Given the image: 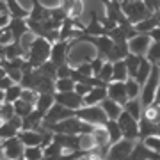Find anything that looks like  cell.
<instances>
[{
  "label": "cell",
  "instance_id": "cell-1",
  "mask_svg": "<svg viewBox=\"0 0 160 160\" xmlns=\"http://www.w3.org/2000/svg\"><path fill=\"white\" fill-rule=\"evenodd\" d=\"M52 45L48 39L45 38H39V36H36L34 41L30 43V48L27 52V61H29L36 69L41 68L46 61H50V55H52Z\"/></svg>",
  "mask_w": 160,
  "mask_h": 160
},
{
  "label": "cell",
  "instance_id": "cell-2",
  "mask_svg": "<svg viewBox=\"0 0 160 160\" xmlns=\"http://www.w3.org/2000/svg\"><path fill=\"white\" fill-rule=\"evenodd\" d=\"M43 128L53 132V133H68V135H80L82 130H84V121L80 119L78 116H73V118H68L64 121H59V123H45L43 121Z\"/></svg>",
  "mask_w": 160,
  "mask_h": 160
},
{
  "label": "cell",
  "instance_id": "cell-3",
  "mask_svg": "<svg viewBox=\"0 0 160 160\" xmlns=\"http://www.w3.org/2000/svg\"><path fill=\"white\" fill-rule=\"evenodd\" d=\"M121 7H123V12L126 14V18L133 25H137V23H141L142 20H146V18L153 14V11L144 4L142 0H132V2L121 4Z\"/></svg>",
  "mask_w": 160,
  "mask_h": 160
},
{
  "label": "cell",
  "instance_id": "cell-4",
  "mask_svg": "<svg viewBox=\"0 0 160 160\" xmlns=\"http://www.w3.org/2000/svg\"><path fill=\"white\" fill-rule=\"evenodd\" d=\"M158 86H160V66L158 64H153L151 75H149V78L146 80V84L142 86V92H141V94H142V96H141V100H142V109L155 102Z\"/></svg>",
  "mask_w": 160,
  "mask_h": 160
},
{
  "label": "cell",
  "instance_id": "cell-5",
  "mask_svg": "<svg viewBox=\"0 0 160 160\" xmlns=\"http://www.w3.org/2000/svg\"><path fill=\"white\" fill-rule=\"evenodd\" d=\"M75 41H77V43H84V41L91 43V45L98 50V55H102V57H105V59H109L110 52L114 48V39H112L110 36H86V34H82Z\"/></svg>",
  "mask_w": 160,
  "mask_h": 160
},
{
  "label": "cell",
  "instance_id": "cell-6",
  "mask_svg": "<svg viewBox=\"0 0 160 160\" xmlns=\"http://www.w3.org/2000/svg\"><path fill=\"white\" fill-rule=\"evenodd\" d=\"M77 116H78L82 121L92 123V125H96V126H105L109 123V116L105 114V110L102 109V105L82 107V109L77 110Z\"/></svg>",
  "mask_w": 160,
  "mask_h": 160
},
{
  "label": "cell",
  "instance_id": "cell-7",
  "mask_svg": "<svg viewBox=\"0 0 160 160\" xmlns=\"http://www.w3.org/2000/svg\"><path fill=\"white\" fill-rule=\"evenodd\" d=\"M137 141H130V139H121L119 142H116L110 146L109 153L105 157V160H128L132 155L133 148H135Z\"/></svg>",
  "mask_w": 160,
  "mask_h": 160
},
{
  "label": "cell",
  "instance_id": "cell-8",
  "mask_svg": "<svg viewBox=\"0 0 160 160\" xmlns=\"http://www.w3.org/2000/svg\"><path fill=\"white\" fill-rule=\"evenodd\" d=\"M121 126V132H123V139H130V141H139V133H141V128H139V121L130 116L126 110H123V114L119 116L118 119Z\"/></svg>",
  "mask_w": 160,
  "mask_h": 160
},
{
  "label": "cell",
  "instance_id": "cell-9",
  "mask_svg": "<svg viewBox=\"0 0 160 160\" xmlns=\"http://www.w3.org/2000/svg\"><path fill=\"white\" fill-rule=\"evenodd\" d=\"M77 45V41L71 39V41H55L52 45V55H50V61L57 66H62V64L68 62V52Z\"/></svg>",
  "mask_w": 160,
  "mask_h": 160
},
{
  "label": "cell",
  "instance_id": "cell-10",
  "mask_svg": "<svg viewBox=\"0 0 160 160\" xmlns=\"http://www.w3.org/2000/svg\"><path fill=\"white\" fill-rule=\"evenodd\" d=\"M25 144L20 141V137H11V139H4L2 141V153L4 157L9 160H16V158H22L25 155Z\"/></svg>",
  "mask_w": 160,
  "mask_h": 160
},
{
  "label": "cell",
  "instance_id": "cell-11",
  "mask_svg": "<svg viewBox=\"0 0 160 160\" xmlns=\"http://www.w3.org/2000/svg\"><path fill=\"white\" fill-rule=\"evenodd\" d=\"M55 102L68 107L71 110H78L84 107V96H80L77 91H69V92H55Z\"/></svg>",
  "mask_w": 160,
  "mask_h": 160
},
{
  "label": "cell",
  "instance_id": "cell-12",
  "mask_svg": "<svg viewBox=\"0 0 160 160\" xmlns=\"http://www.w3.org/2000/svg\"><path fill=\"white\" fill-rule=\"evenodd\" d=\"M73 116H77V110H71V109H68V107H64V105L55 102V105L46 112L45 123H59V121H64V119H68V118H73Z\"/></svg>",
  "mask_w": 160,
  "mask_h": 160
},
{
  "label": "cell",
  "instance_id": "cell-13",
  "mask_svg": "<svg viewBox=\"0 0 160 160\" xmlns=\"http://www.w3.org/2000/svg\"><path fill=\"white\" fill-rule=\"evenodd\" d=\"M153 39H151V36L149 34H142V32H139L135 38H132L128 41V45H130V52L132 53H137V55H146L149 50V46H151Z\"/></svg>",
  "mask_w": 160,
  "mask_h": 160
},
{
  "label": "cell",
  "instance_id": "cell-14",
  "mask_svg": "<svg viewBox=\"0 0 160 160\" xmlns=\"http://www.w3.org/2000/svg\"><path fill=\"white\" fill-rule=\"evenodd\" d=\"M22 128H23V118L14 116L12 119L2 123V126H0V137H2V141H4V139L16 137L18 133L22 132Z\"/></svg>",
  "mask_w": 160,
  "mask_h": 160
},
{
  "label": "cell",
  "instance_id": "cell-15",
  "mask_svg": "<svg viewBox=\"0 0 160 160\" xmlns=\"http://www.w3.org/2000/svg\"><path fill=\"white\" fill-rule=\"evenodd\" d=\"M107 91H109V98L110 100H114L118 102L119 105L125 107L126 103H128V92H126V82H110L109 87H107Z\"/></svg>",
  "mask_w": 160,
  "mask_h": 160
},
{
  "label": "cell",
  "instance_id": "cell-16",
  "mask_svg": "<svg viewBox=\"0 0 160 160\" xmlns=\"http://www.w3.org/2000/svg\"><path fill=\"white\" fill-rule=\"evenodd\" d=\"M53 141L64 148L66 153L69 151H82L80 149V135H68V133H53Z\"/></svg>",
  "mask_w": 160,
  "mask_h": 160
},
{
  "label": "cell",
  "instance_id": "cell-17",
  "mask_svg": "<svg viewBox=\"0 0 160 160\" xmlns=\"http://www.w3.org/2000/svg\"><path fill=\"white\" fill-rule=\"evenodd\" d=\"M48 18H52V7L45 6L41 0H32V9H30L29 20H32V22H45Z\"/></svg>",
  "mask_w": 160,
  "mask_h": 160
},
{
  "label": "cell",
  "instance_id": "cell-18",
  "mask_svg": "<svg viewBox=\"0 0 160 160\" xmlns=\"http://www.w3.org/2000/svg\"><path fill=\"white\" fill-rule=\"evenodd\" d=\"M139 128H141L139 141H144V139L151 137V135H160V126H158V123L149 121L146 116H142V118L139 119Z\"/></svg>",
  "mask_w": 160,
  "mask_h": 160
},
{
  "label": "cell",
  "instance_id": "cell-19",
  "mask_svg": "<svg viewBox=\"0 0 160 160\" xmlns=\"http://www.w3.org/2000/svg\"><path fill=\"white\" fill-rule=\"evenodd\" d=\"M9 29H11L16 43H22V39L27 36V32H30L29 23H27V20H23V18H12L11 23H9Z\"/></svg>",
  "mask_w": 160,
  "mask_h": 160
},
{
  "label": "cell",
  "instance_id": "cell-20",
  "mask_svg": "<svg viewBox=\"0 0 160 160\" xmlns=\"http://www.w3.org/2000/svg\"><path fill=\"white\" fill-rule=\"evenodd\" d=\"M2 59H16V57H27V50L22 43L12 41L9 45H2Z\"/></svg>",
  "mask_w": 160,
  "mask_h": 160
},
{
  "label": "cell",
  "instance_id": "cell-21",
  "mask_svg": "<svg viewBox=\"0 0 160 160\" xmlns=\"http://www.w3.org/2000/svg\"><path fill=\"white\" fill-rule=\"evenodd\" d=\"M82 34H86V36H109V32H107L105 27L102 25L100 16L92 11L91 12V22H89V25H86V29L82 30Z\"/></svg>",
  "mask_w": 160,
  "mask_h": 160
},
{
  "label": "cell",
  "instance_id": "cell-22",
  "mask_svg": "<svg viewBox=\"0 0 160 160\" xmlns=\"http://www.w3.org/2000/svg\"><path fill=\"white\" fill-rule=\"evenodd\" d=\"M109 98V91L107 87H92V91L84 96V107H91V105H100V103Z\"/></svg>",
  "mask_w": 160,
  "mask_h": 160
},
{
  "label": "cell",
  "instance_id": "cell-23",
  "mask_svg": "<svg viewBox=\"0 0 160 160\" xmlns=\"http://www.w3.org/2000/svg\"><path fill=\"white\" fill-rule=\"evenodd\" d=\"M100 105H102V109L105 110V114L109 116V119H114V121L119 119V116L123 114V110H125L123 105H119L118 102L110 100V98H105Z\"/></svg>",
  "mask_w": 160,
  "mask_h": 160
},
{
  "label": "cell",
  "instance_id": "cell-24",
  "mask_svg": "<svg viewBox=\"0 0 160 160\" xmlns=\"http://www.w3.org/2000/svg\"><path fill=\"white\" fill-rule=\"evenodd\" d=\"M59 6L68 12V16L71 18H80L82 11H84V2L82 0H61Z\"/></svg>",
  "mask_w": 160,
  "mask_h": 160
},
{
  "label": "cell",
  "instance_id": "cell-25",
  "mask_svg": "<svg viewBox=\"0 0 160 160\" xmlns=\"http://www.w3.org/2000/svg\"><path fill=\"white\" fill-rule=\"evenodd\" d=\"M55 105V94L52 92H39V98H38V103H36V109L43 112L46 116V112Z\"/></svg>",
  "mask_w": 160,
  "mask_h": 160
},
{
  "label": "cell",
  "instance_id": "cell-26",
  "mask_svg": "<svg viewBox=\"0 0 160 160\" xmlns=\"http://www.w3.org/2000/svg\"><path fill=\"white\" fill-rule=\"evenodd\" d=\"M22 92H23V86L22 84H14L7 91H2V102H9V103L18 102L22 98Z\"/></svg>",
  "mask_w": 160,
  "mask_h": 160
},
{
  "label": "cell",
  "instance_id": "cell-27",
  "mask_svg": "<svg viewBox=\"0 0 160 160\" xmlns=\"http://www.w3.org/2000/svg\"><path fill=\"white\" fill-rule=\"evenodd\" d=\"M9 7V11H11V16L12 18H23V20H29L30 16V11L27 9H23L20 4H18V0H4Z\"/></svg>",
  "mask_w": 160,
  "mask_h": 160
},
{
  "label": "cell",
  "instance_id": "cell-28",
  "mask_svg": "<svg viewBox=\"0 0 160 160\" xmlns=\"http://www.w3.org/2000/svg\"><path fill=\"white\" fill-rule=\"evenodd\" d=\"M141 61H142V55H137V53H128V57L125 59L126 66H128V75L132 78L137 77V71H139V66H141Z\"/></svg>",
  "mask_w": 160,
  "mask_h": 160
},
{
  "label": "cell",
  "instance_id": "cell-29",
  "mask_svg": "<svg viewBox=\"0 0 160 160\" xmlns=\"http://www.w3.org/2000/svg\"><path fill=\"white\" fill-rule=\"evenodd\" d=\"M125 110L130 116H133L135 119H141L142 118V100L139 98H133V100H128V103L125 105Z\"/></svg>",
  "mask_w": 160,
  "mask_h": 160
},
{
  "label": "cell",
  "instance_id": "cell-30",
  "mask_svg": "<svg viewBox=\"0 0 160 160\" xmlns=\"http://www.w3.org/2000/svg\"><path fill=\"white\" fill-rule=\"evenodd\" d=\"M128 78H130V75H128V66H126L125 61L114 62V78H112V82H126Z\"/></svg>",
  "mask_w": 160,
  "mask_h": 160
},
{
  "label": "cell",
  "instance_id": "cell-31",
  "mask_svg": "<svg viewBox=\"0 0 160 160\" xmlns=\"http://www.w3.org/2000/svg\"><path fill=\"white\" fill-rule=\"evenodd\" d=\"M105 128L109 130V135H110V144L119 142L121 139H123V132H121V126H119V123H118V121L109 119V123L105 125Z\"/></svg>",
  "mask_w": 160,
  "mask_h": 160
},
{
  "label": "cell",
  "instance_id": "cell-32",
  "mask_svg": "<svg viewBox=\"0 0 160 160\" xmlns=\"http://www.w3.org/2000/svg\"><path fill=\"white\" fill-rule=\"evenodd\" d=\"M126 92H128V98L133 100V98H139V94L142 92V86L139 84L135 78H128L126 80Z\"/></svg>",
  "mask_w": 160,
  "mask_h": 160
},
{
  "label": "cell",
  "instance_id": "cell-33",
  "mask_svg": "<svg viewBox=\"0 0 160 160\" xmlns=\"http://www.w3.org/2000/svg\"><path fill=\"white\" fill-rule=\"evenodd\" d=\"M16 116V110H14V103H9V102H2V107H0V119L2 123L12 119Z\"/></svg>",
  "mask_w": 160,
  "mask_h": 160
},
{
  "label": "cell",
  "instance_id": "cell-34",
  "mask_svg": "<svg viewBox=\"0 0 160 160\" xmlns=\"http://www.w3.org/2000/svg\"><path fill=\"white\" fill-rule=\"evenodd\" d=\"M39 69V73L43 75V77H48V78H52V80H57V69H59V66L57 64H53L52 61H46L41 68H38Z\"/></svg>",
  "mask_w": 160,
  "mask_h": 160
},
{
  "label": "cell",
  "instance_id": "cell-35",
  "mask_svg": "<svg viewBox=\"0 0 160 160\" xmlns=\"http://www.w3.org/2000/svg\"><path fill=\"white\" fill-rule=\"evenodd\" d=\"M23 157L27 160H43L45 158V149L41 146H27Z\"/></svg>",
  "mask_w": 160,
  "mask_h": 160
},
{
  "label": "cell",
  "instance_id": "cell-36",
  "mask_svg": "<svg viewBox=\"0 0 160 160\" xmlns=\"http://www.w3.org/2000/svg\"><path fill=\"white\" fill-rule=\"evenodd\" d=\"M34 109H36V105H30V103L23 102V100L14 102V110H16V116H20V118H27Z\"/></svg>",
  "mask_w": 160,
  "mask_h": 160
},
{
  "label": "cell",
  "instance_id": "cell-37",
  "mask_svg": "<svg viewBox=\"0 0 160 160\" xmlns=\"http://www.w3.org/2000/svg\"><path fill=\"white\" fill-rule=\"evenodd\" d=\"M75 86H77V82H75L71 77H68V78H57V82H55L57 92H69V91H75Z\"/></svg>",
  "mask_w": 160,
  "mask_h": 160
},
{
  "label": "cell",
  "instance_id": "cell-38",
  "mask_svg": "<svg viewBox=\"0 0 160 160\" xmlns=\"http://www.w3.org/2000/svg\"><path fill=\"white\" fill-rule=\"evenodd\" d=\"M98 78H102L103 82L110 84V82H112V78H114V62L107 61V62H105V66L102 68V71H100V75H98Z\"/></svg>",
  "mask_w": 160,
  "mask_h": 160
},
{
  "label": "cell",
  "instance_id": "cell-39",
  "mask_svg": "<svg viewBox=\"0 0 160 160\" xmlns=\"http://www.w3.org/2000/svg\"><path fill=\"white\" fill-rule=\"evenodd\" d=\"M146 57H148V61L151 64H158L160 62V43H151V46H149L148 53H146Z\"/></svg>",
  "mask_w": 160,
  "mask_h": 160
},
{
  "label": "cell",
  "instance_id": "cell-40",
  "mask_svg": "<svg viewBox=\"0 0 160 160\" xmlns=\"http://www.w3.org/2000/svg\"><path fill=\"white\" fill-rule=\"evenodd\" d=\"M38 98H39V92L38 91H34V89H23L20 100L30 103V105H36V103H38Z\"/></svg>",
  "mask_w": 160,
  "mask_h": 160
},
{
  "label": "cell",
  "instance_id": "cell-41",
  "mask_svg": "<svg viewBox=\"0 0 160 160\" xmlns=\"http://www.w3.org/2000/svg\"><path fill=\"white\" fill-rule=\"evenodd\" d=\"M105 62H107V59L102 57V55H96V57L91 59V66H92V71H94V77L100 75V71H102V68L105 66Z\"/></svg>",
  "mask_w": 160,
  "mask_h": 160
},
{
  "label": "cell",
  "instance_id": "cell-42",
  "mask_svg": "<svg viewBox=\"0 0 160 160\" xmlns=\"http://www.w3.org/2000/svg\"><path fill=\"white\" fill-rule=\"evenodd\" d=\"M14 41V36H12L11 29L9 27H4V29H0V46L2 45H9Z\"/></svg>",
  "mask_w": 160,
  "mask_h": 160
},
{
  "label": "cell",
  "instance_id": "cell-43",
  "mask_svg": "<svg viewBox=\"0 0 160 160\" xmlns=\"http://www.w3.org/2000/svg\"><path fill=\"white\" fill-rule=\"evenodd\" d=\"M142 142L146 144V146H148L149 149H153V151L160 153V135H151V137L144 139Z\"/></svg>",
  "mask_w": 160,
  "mask_h": 160
},
{
  "label": "cell",
  "instance_id": "cell-44",
  "mask_svg": "<svg viewBox=\"0 0 160 160\" xmlns=\"http://www.w3.org/2000/svg\"><path fill=\"white\" fill-rule=\"evenodd\" d=\"M14 84H16V82H14V80H12L11 77L6 73V71H2V78H0V89H2V91H7V89H9V87H12Z\"/></svg>",
  "mask_w": 160,
  "mask_h": 160
},
{
  "label": "cell",
  "instance_id": "cell-45",
  "mask_svg": "<svg viewBox=\"0 0 160 160\" xmlns=\"http://www.w3.org/2000/svg\"><path fill=\"white\" fill-rule=\"evenodd\" d=\"M71 73H73V66H69V64L66 62V64H62V66H59L57 78H68V77H71Z\"/></svg>",
  "mask_w": 160,
  "mask_h": 160
},
{
  "label": "cell",
  "instance_id": "cell-46",
  "mask_svg": "<svg viewBox=\"0 0 160 160\" xmlns=\"http://www.w3.org/2000/svg\"><path fill=\"white\" fill-rule=\"evenodd\" d=\"M75 91L78 92L80 96H87V94L92 91V86H87V84H77V86H75Z\"/></svg>",
  "mask_w": 160,
  "mask_h": 160
},
{
  "label": "cell",
  "instance_id": "cell-47",
  "mask_svg": "<svg viewBox=\"0 0 160 160\" xmlns=\"http://www.w3.org/2000/svg\"><path fill=\"white\" fill-rule=\"evenodd\" d=\"M148 34L151 36V39H153L155 43H160V27H157V29H153V30H149Z\"/></svg>",
  "mask_w": 160,
  "mask_h": 160
},
{
  "label": "cell",
  "instance_id": "cell-48",
  "mask_svg": "<svg viewBox=\"0 0 160 160\" xmlns=\"http://www.w3.org/2000/svg\"><path fill=\"white\" fill-rule=\"evenodd\" d=\"M155 103L160 105V86H158V91H157V98H155Z\"/></svg>",
  "mask_w": 160,
  "mask_h": 160
},
{
  "label": "cell",
  "instance_id": "cell-49",
  "mask_svg": "<svg viewBox=\"0 0 160 160\" xmlns=\"http://www.w3.org/2000/svg\"><path fill=\"white\" fill-rule=\"evenodd\" d=\"M78 160H92V158H89V157H84V158H78Z\"/></svg>",
  "mask_w": 160,
  "mask_h": 160
},
{
  "label": "cell",
  "instance_id": "cell-50",
  "mask_svg": "<svg viewBox=\"0 0 160 160\" xmlns=\"http://www.w3.org/2000/svg\"><path fill=\"white\" fill-rule=\"evenodd\" d=\"M16 160H27V158H25V157H22V158H16Z\"/></svg>",
  "mask_w": 160,
  "mask_h": 160
},
{
  "label": "cell",
  "instance_id": "cell-51",
  "mask_svg": "<svg viewBox=\"0 0 160 160\" xmlns=\"http://www.w3.org/2000/svg\"><path fill=\"white\" fill-rule=\"evenodd\" d=\"M2 160H9V158H6V157H4V158H2Z\"/></svg>",
  "mask_w": 160,
  "mask_h": 160
},
{
  "label": "cell",
  "instance_id": "cell-52",
  "mask_svg": "<svg viewBox=\"0 0 160 160\" xmlns=\"http://www.w3.org/2000/svg\"><path fill=\"white\" fill-rule=\"evenodd\" d=\"M158 66H160V62H158Z\"/></svg>",
  "mask_w": 160,
  "mask_h": 160
},
{
  "label": "cell",
  "instance_id": "cell-53",
  "mask_svg": "<svg viewBox=\"0 0 160 160\" xmlns=\"http://www.w3.org/2000/svg\"><path fill=\"white\" fill-rule=\"evenodd\" d=\"M158 126H160V123H158Z\"/></svg>",
  "mask_w": 160,
  "mask_h": 160
}]
</instances>
